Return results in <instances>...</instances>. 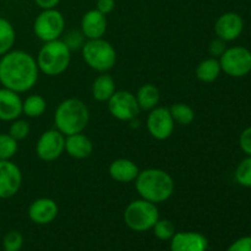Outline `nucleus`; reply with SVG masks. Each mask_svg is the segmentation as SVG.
Here are the masks:
<instances>
[{
    "mask_svg": "<svg viewBox=\"0 0 251 251\" xmlns=\"http://www.w3.org/2000/svg\"><path fill=\"white\" fill-rule=\"evenodd\" d=\"M39 69L32 54L11 49L0 56V85L17 93L28 92L38 81Z\"/></svg>",
    "mask_w": 251,
    "mask_h": 251,
    "instance_id": "nucleus-1",
    "label": "nucleus"
},
{
    "mask_svg": "<svg viewBox=\"0 0 251 251\" xmlns=\"http://www.w3.org/2000/svg\"><path fill=\"white\" fill-rule=\"evenodd\" d=\"M134 183L140 198L156 205L168 201L176 190L173 176L159 168L140 171Z\"/></svg>",
    "mask_w": 251,
    "mask_h": 251,
    "instance_id": "nucleus-2",
    "label": "nucleus"
},
{
    "mask_svg": "<svg viewBox=\"0 0 251 251\" xmlns=\"http://www.w3.org/2000/svg\"><path fill=\"white\" fill-rule=\"evenodd\" d=\"M90 122V109L83 100L70 97L61 100L54 112V125L63 135L83 132Z\"/></svg>",
    "mask_w": 251,
    "mask_h": 251,
    "instance_id": "nucleus-3",
    "label": "nucleus"
},
{
    "mask_svg": "<svg viewBox=\"0 0 251 251\" xmlns=\"http://www.w3.org/2000/svg\"><path fill=\"white\" fill-rule=\"evenodd\" d=\"M36 61L39 73L49 77H55L68 70L71 61V50L61 38L46 42L39 49Z\"/></svg>",
    "mask_w": 251,
    "mask_h": 251,
    "instance_id": "nucleus-4",
    "label": "nucleus"
},
{
    "mask_svg": "<svg viewBox=\"0 0 251 251\" xmlns=\"http://www.w3.org/2000/svg\"><path fill=\"white\" fill-rule=\"evenodd\" d=\"M81 55L88 68L97 73H108L117 64V50L104 38L87 39L81 49Z\"/></svg>",
    "mask_w": 251,
    "mask_h": 251,
    "instance_id": "nucleus-5",
    "label": "nucleus"
},
{
    "mask_svg": "<svg viewBox=\"0 0 251 251\" xmlns=\"http://www.w3.org/2000/svg\"><path fill=\"white\" fill-rule=\"evenodd\" d=\"M123 218L129 229L137 233H144L151 230L154 223L158 221L159 211L156 203L140 198L131 201L125 207Z\"/></svg>",
    "mask_w": 251,
    "mask_h": 251,
    "instance_id": "nucleus-6",
    "label": "nucleus"
},
{
    "mask_svg": "<svg viewBox=\"0 0 251 251\" xmlns=\"http://www.w3.org/2000/svg\"><path fill=\"white\" fill-rule=\"evenodd\" d=\"M65 32V17L59 10H42L33 22V33L43 43L60 39Z\"/></svg>",
    "mask_w": 251,
    "mask_h": 251,
    "instance_id": "nucleus-7",
    "label": "nucleus"
},
{
    "mask_svg": "<svg viewBox=\"0 0 251 251\" xmlns=\"http://www.w3.org/2000/svg\"><path fill=\"white\" fill-rule=\"evenodd\" d=\"M218 60L223 73L230 77H244L251 73V50L245 47L227 48Z\"/></svg>",
    "mask_w": 251,
    "mask_h": 251,
    "instance_id": "nucleus-8",
    "label": "nucleus"
},
{
    "mask_svg": "<svg viewBox=\"0 0 251 251\" xmlns=\"http://www.w3.org/2000/svg\"><path fill=\"white\" fill-rule=\"evenodd\" d=\"M107 104L110 115L119 122H131L141 112L136 97L130 91L117 90Z\"/></svg>",
    "mask_w": 251,
    "mask_h": 251,
    "instance_id": "nucleus-9",
    "label": "nucleus"
},
{
    "mask_svg": "<svg viewBox=\"0 0 251 251\" xmlns=\"http://www.w3.org/2000/svg\"><path fill=\"white\" fill-rule=\"evenodd\" d=\"M65 152V135L59 130L50 129L42 132L36 144V154L41 161L53 162Z\"/></svg>",
    "mask_w": 251,
    "mask_h": 251,
    "instance_id": "nucleus-10",
    "label": "nucleus"
},
{
    "mask_svg": "<svg viewBox=\"0 0 251 251\" xmlns=\"http://www.w3.org/2000/svg\"><path fill=\"white\" fill-rule=\"evenodd\" d=\"M174 123L168 107H156L150 110L146 119L149 134L157 141L168 140L173 135Z\"/></svg>",
    "mask_w": 251,
    "mask_h": 251,
    "instance_id": "nucleus-11",
    "label": "nucleus"
},
{
    "mask_svg": "<svg viewBox=\"0 0 251 251\" xmlns=\"http://www.w3.org/2000/svg\"><path fill=\"white\" fill-rule=\"evenodd\" d=\"M22 185V172L16 163L0 161V199H11L20 191Z\"/></svg>",
    "mask_w": 251,
    "mask_h": 251,
    "instance_id": "nucleus-12",
    "label": "nucleus"
},
{
    "mask_svg": "<svg viewBox=\"0 0 251 251\" xmlns=\"http://www.w3.org/2000/svg\"><path fill=\"white\" fill-rule=\"evenodd\" d=\"M244 31V20L237 12L222 14L215 24V33L225 42H233Z\"/></svg>",
    "mask_w": 251,
    "mask_h": 251,
    "instance_id": "nucleus-13",
    "label": "nucleus"
},
{
    "mask_svg": "<svg viewBox=\"0 0 251 251\" xmlns=\"http://www.w3.org/2000/svg\"><path fill=\"white\" fill-rule=\"evenodd\" d=\"M59 213V206L53 199L39 198L32 201L27 215L28 218L38 226H46L53 222Z\"/></svg>",
    "mask_w": 251,
    "mask_h": 251,
    "instance_id": "nucleus-14",
    "label": "nucleus"
},
{
    "mask_svg": "<svg viewBox=\"0 0 251 251\" xmlns=\"http://www.w3.org/2000/svg\"><path fill=\"white\" fill-rule=\"evenodd\" d=\"M171 251H207L208 240L202 233L199 232H176L171 240Z\"/></svg>",
    "mask_w": 251,
    "mask_h": 251,
    "instance_id": "nucleus-15",
    "label": "nucleus"
},
{
    "mask_svg": "<svg viewBox=\"0 0 251 251\" xmlns=\"http://www.w3.org/2000/svg\"><path fill=\"white\" fill-rule=\"evenodd\" d=\"M107 17L97 9L88 10L81 19L80 31L86 39L103 38L107 32Z\"/></svg>",
    "mask_w": 251,
    "mask_h": 251,
    "instance_id": "nucleus-16",
    "label": "nucleus"
},
{
    "mask_svg": "<svg viewBox=\"0 0 251 251\" xmlns=\"http://www.w3.org/2000/svg\"><path fill=\"white\" fill-rule=\"evenodd\" d=\"M22 115V98L9 88H0V120L12 122Z\"/></svg>",
    "mask_w": 251,
    "mask_h": 251,
    "instance_id": "nucleus-17",
    "label": "nucleus"
},
{
    "mask_svg": "<svg viewBox=\"0 0 251 251\" xmlns=\"http://www.w3.org/2000/svg\"><path fill=\"white\" fill-rule=\"evenodd\" d=\"M110 178L118 183H134L140 173V168L134 161L129 158H117L108 168Z\"/></svg>",
    "mask_w": 251,
    "mask_h": 251,
    "instance_id": "nucleus-18",
    "label": "nucleus"
},
{
    "mask_svg": "<svg viewBox=\"0 0 251 251\" xmlns=\"http://www.w3.org/2000/svg\"><path fill=\"white\" fill-rule=\"evenodd\" d=\"M65 152L74 159H86L93 153V142L83 132L65 136Z\"/></svg>",
    "mask_w": 251,
    "mask_h": 251,
    "instance_id": "nucleus-19",
    "label": "nucleus"
},
{
    "mask_svg": "<svg viewBox=\"0 0 251 251\" xmlns=\"http://www.w3.org/2000/svg\"><path fill=\"white\" fill-rule=\"evenodd\" d=\"M115 91H117L115 80L108 73H100L95 78L91 88L93 100L100 103H107Z\"/></svg>",
    "mask_w": 251,
    "mask_h": 251,
    "instance_id": "nucleus-20",
    "label": "nucleus"
},
{
    "mask_svg": "<svg viewBox=\"0 0 251 251\" xmlns=\"http://www.w3.org/2000/svg\"><path fill=\"white\" fill-rule=\"evenodd\" d=\"M135 97H136L140 110L150 112L153 108L158 107L159 100H161V92L153 83H145L137 90Z\"/></svg>",
    "mask_w": 251,
    "mask_h": 251,
    "instance_id": "nucleus-21",
    "label": "nucleus"
},
{
    "mask_svg": "<svg viewBox=\"0 0 251 251\" xmlns=\"http://www.w3.org/2000/svg\"><path fill=\"white\" fill-rule=\"evenodd\" d=\"M222 69L217 58H206L198 64L195 69V75L200 82L212 83L220 77Z\"/></svg>",
    "mask_w": 251,
    "mask_h": 251,
    "instance_id": "nucleus-22",
    "label": "nucleus"
},
{
    "mask_svg": "<svg viewBox=\"0 0 251 251\" xmlns=\"http://www.w3.org/2000/svg\"><path fill=\"white\" fill-rule=\"evenodd\" d=\"M47 110V100L41 95H31L22 100V114L27 118H39Z\"/></svg>",
    "mask_w": 251,
    "mask_h": 251,
    "instance_id": "nucleus-23",
    "label": "nucleus"
},
{
    "mask_svg": "<svg viewBox=\"0 0 251 251\" xmlns=\"http://www.w3.org/2000/svg\"><path fill=\"white\" fill-rule=\"evenodd\" d=\"M16 42V31L11 22L5 17H0V56L14 49Z\"/></svg>",
    "mask_w": 251,
    "mask_h": 251,
    "instance_id": "nucleus-24",
    "label": "nucleus"
},
{
    "mask_svg": "<svg viewBox=\"0 0 251 251\" xmlns=\"http://www.w3.org/2000/svg\"><path fill=\"white\" fill-rule=\"evenodd\" d=\"M168 108L176 124L188 126L195 120V112L186 103H174Z\"/></svg>",
    "mask_w": 251,
    "mask_h": 251,
    "instance_id": "nucleus-25",
    "label": "nucleus"
},
{
    "mask_svg": "<svg viewBox=\"0 0 251 251\" xmlns=\"http://www.w3.org/2000/svg\"><path fill=\"white\" fill-rule=\"evenodd\" d=\"M151 230H153L154 237L162 242H169L176 232L174 223L167 218H158Z\"/></svg>",
    "mask_w": 251,
    "mask_h": 251,
    "instance_id": "nucleus-26",
    "label": "nucleus"
},
{
    "mask_svg": "<svg viewBox=\"0 0 251 251\" xmlns=\"http://www.w3.org/2000/svg\"><path fill=\"white\" fill-rule=\"evenodd\" d=\"M17 151H19V142L9 134L0 132V161L12 159Z\"/></svg>",
    "mask_w": 251,
    "mask_h": 251,
    "instance_id": "nucleus-27",
    "label": "nucleus"
},
{
    "mask_svg": "<svg viewBox=\"0 0 251 251\" xmlns=\"http://www.w3.org/2000/svg\"><path fill=\"white\" fill-rule=\"evenodd\" d=\"M234 178L243 188H251V156H247L238 164Z\"/></svg>",
    "mask_w": 251,
    "mask_h": 251,
    "instance_id": "nucleus-28",
    "label": "nucleus"
},
{
    "mask_svg": "<svg viewBox=\"0 0 251 251\" xmlns=\"http://www.w3.org/2000/svg\"><path fill=\"white\" fill-rule=\"evenodd\" d=\"M29 131H31V126H29V123L25 119H17L10 122V127L9 132L7 134L11 137H14L17 142L22 141V140L26 139L29 135Z\"/></svg>",
    "mask_w": 251,
    "mask_h": 251,
    "instance_id": "nucleus-29",
    "label": "nucleus"
},
{
    "mask_svg": "<svg viewBox=\"0 0 251 251\" xmlns=\"http://www.w3.org/2000/svg\"><path fill=\"white\" fill-rule=\"evenodd\" d=\"M63 36V42L66 44V47L70 49L71 53L75 50H81L83 44H85V42L87 41V39L85 38V36L82 34V32L76 31V29L68 31L66 33H64Z\"/></svg>",
    "mask_w": 251,
    "mask_h": 251,
    "instance_id": "nucleus-30",
    "label": "nucleus"
},
{
    "mask_svg": "<svg viewBox=\"0 0 251 251\" xmlns=\"http://www.w3.org/2000/svg\"><path fill=\"white\" fill-rule=\"evenodd\" d=\"M24 247V235L19 230H10L2 239L4 251H20Z\"/></svg>",
    "mask_w": 251,
    "mask_h": 251,
    "instance_id": "nucleus-31",
    "label": "nucleus"
},
{
    "mask_svg": "<svg viewBox=\"0 0 251 251\" xmlns=\"http://www.w3.org/2000/svg\"><path fill=\"white\" fill-rule=\"evenodd\" d=\"M226 49H227V42L216 37L213 41H211L210 46H208V53L212 58L220 59V56L225 53Z\"/></svg>",
    "mask_w": 251,
    "mask_h": 251,
    "instance_id": "nucleus-32",
    "label": "nucleus"
},
{
    "mask_svg": "<svg viewBox=\"0 0 251 251\" xmlns=\"http://www.w3.org/2000/svg\"><path fill=\"white\" fill-rule=\"evenodd\" d=\"M239 146L240 150L244 152L247 156H251V126L243 130L239 136Z\"/></svg>",
    "mask_w": 251,
    "mask_h": 251,
    "instance_id": "nucleus-33",
    "label": "nucleus"
},
{
    "mask_svg": "<svg viewBox=\"0 0 251 251\" xmlns=\"http://www.w3.org/2000/svg\"><path fill=\"white\" fill-rule=\"evenodd\" d=\"M227 251H251V235L242 237L233 242Z\"/></svg>",
    "mask_w": 251,
    "mask_h": 251,
    "instance_id": "nucleus-34",
    "label": "nucleus"
},
{
    "mask_svg": "<svg viewBox=\"0 0 251 251\" xmlns=\"http://www.w3.org/2000/svg\"><path fill=\"white\" fill-rule=\"evenodd\" d=\"M96 9L107 16L108 14L113 12V10L115 9V0H97Z\"/></svg>",
    "mask_w": 251,
    "mask_h": 251,
    "instance_id": "nucleus-35",
    "label": "nucleus"
},
{
    "mask_svg": "<svg viewBox=\"0 0 251 251\" xmlns=\"http://www.w3.org/2000/svg\"><path fill=\"white\" fill-rule=\"evenodd\" d=\"M34 2L41 10H50L56 9L60 0H34Z\"/></svg>",
    "mask_w": 251,
    "mask_h": 251,
    "instance_id": "nucleus-36",
    "label": "nucleus"
}]
</instances>
